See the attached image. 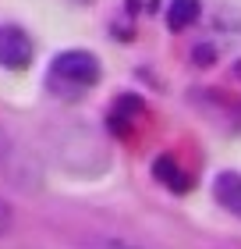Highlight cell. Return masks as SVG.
Listing matches in <instances>:
<instances>
[{
	"instance_id": "obj_8",
	"label": "cell",
	"mask_w": 241,
	"mask_h": 249,
	"mask_svg": "<svg viewBox=\"0 0 241 249\" xmlns=\"http://www.w3.org/2000/svg\"><path fill=\"white\" fill-rule=\"evenodd\" d=\"M89 249H142V246H131V242H121V239H96Z\"/></svg>"
},
{
	"instance_id": "obj_5",
	"label": "cell",
	"mask_w": 241,
	"mask_h": 249,
	"mask_svg": "<svg viewBox=\"0 0 241 249\" xmlns=\"http://www.w3.org/2000/svg\"><path fill=\"white\" fill-rule=\"evenodd\" d=\"M213 196L220 199L231 213L241 217V175L238 171H224L220 178H216V182H213Z\"/></svg>"
},
{
	"instance_id": "obj_4",
	"label": "cell",
	"mask_w": 241,
	"mask_h": 249,
	"mask_svg": "<svg viewBox=\"0 0 241 249\" xmlns=\"http://www.w3.org/2000/svg\"><path fill=\"white\" fill-rule=\"evenodd\" d=\"M32 47L29 32L18 29V25H0V68H7V71H25L32 64Z\"/></svg>"
},
{
	"instance_id": "obj_9",
	"label": "cell",
	"mask_w": 241,
	"mask_h": 249,
	"mask_svg": "<svg viewBox=\"0 0 241 249\" xmlns=\"http://www.w3.org/2000/svg\"><path fill=\"white\" fill-rule=\"evenodd\" d=\"M7 228H11V207H7L4 199H0V235H4Z\"/></svg>"
},
{
	"instance_id": "obj_6",
	"label": "cell",
	"mask_w": 241,
	"mask_h": 249,
	"mask_svg": "<svg viewBox=\"0 0 241 249\" xmlns=\"http://www.w3.org/2000/svg\"><path fill=\"white\" fill-rule=\"evenodd\" d=\"M202 15V4L199 0H170V7H167V25L174 29V32H185L188 25H195Z\"/></svg>"
},
{
	"instance_id": "obj_1",
	"label": "cell",
	"mask_w": 241,
	"mask_h": 249,
	"mask_svg": "<svg viewBox=\"0 0 241 249\" xmlns=\"http://www.w3.org/2000/svg\"><path fill=\"white\" fill-rule=\"evenodd\" d=\"M50 146H53V160L71 175H99L103 167L110 164L107 157V146L103 139L89 128V124H67V128L53 132L50 135Z\"/></svg>"
},
{
	"instance_id": "obj_3",
	"label": "cell",
	"mask_w": 241,
	"mask_h": 249,
	"mask_svg": "<svg viewBox=\"0 0 241 249\" xmlns=\"http://www.w3.org/2000/svg\"><path fill=\"white\" fill-rule=\"evenodd\" d=\"M99 82V61L89 50H64L57 53L50 64V93H57L61 100H75L82 96L85 89H93Z\"/></svg>"
},
{
	"instance_id": "obj_7",
	"label": "cell",
	"mask_w": 241,
	"mask_h": 249,
	"mask_svg": "<svg viewBox=\"0 0 241 249\" xmlns=\"http://www.w3.org/2000/svg\"><path fill=\"white\" fill-rule=\"evenodd\" d=\"M156 175H160V178H163V182H167V185H177V189H185V185H181V182H177V178H181V171H177V167H174V160H156Z\"/></svg>"
},
{
	"instance_id": "obj_2",
	"label": "cell",
	"mask_w": 241,
	"mask_h": 249,
	"mask_svg": "<svg viewBox=\"0 0 241 249\" xmlns=\"http://www.w3.org/2000/svg\"><path fill=\"white\" fill-rule=\"evenodd\" d=\"M0 175L21 192H39L47 182L39 153L7 124H0Z\"/></svg>"
},
{
	"instance_id": "obj_10",
	"label": "cell",
	"mask_w": 241,
	"mask_h": 249,
	"mask_svg": "<svg viewBox=\"0 0 241 249\" xmlns=\"http://www.w3.org/2000/svg\"><path fill=\"white\" fill-rule=\"evenodd\" d=\"M71 4H93V0H71Z\"/></svg>"
}]
</instances>
